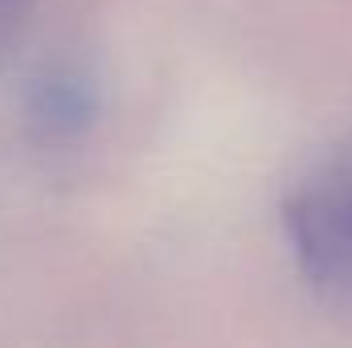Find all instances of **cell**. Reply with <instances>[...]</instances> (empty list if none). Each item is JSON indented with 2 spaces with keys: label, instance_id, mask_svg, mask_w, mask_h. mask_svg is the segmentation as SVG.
Listing matches in <instances>:
<instances>
[{
  "label": "cell",
  "instance_id": "6da1fadb",
  "mask_svg": "<svg viewBox=\"0 0 352 348\" xmlns=\"http://www.w3.org/2000/svg\"><path fill=\"white\" fill-rule=\"evenodd\" d=\"M283 230L299 274L332 299H352V131L295 180Z\"/></svg>",
  "mask_w": 352,
  "mask_h": 348
},
{
  "label": "cell",
  "instance_id": "7a4b0ae2",
  "mask_svg": "<svg viewBox=\"0 0 352 348\" xmlns=\"http://www.w3.org/2000/svg\"><path fill=\"white\" fill-rule=\"evenodd\" d=\"M33 123H41L50 135H74L94 119V90L78 74H45L33 87Z\"/></svg>",
  "mask_w": 352,
  "mask_h": 348
}]
</instances>
